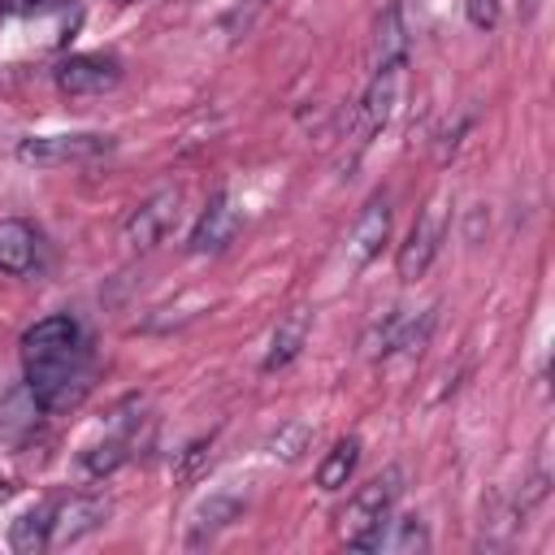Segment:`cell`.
<instances>
[{"label":"cell","mask_w":555,"mask_h":555,"mask_svg":"<svg viewBox=\"0 0 555 555\" xmlns=\"http://www.w3.org/2000/svg\"><path fill=\"white\" fill-rule=\"evenodd\" d=\"M399 490H403V473L399 468H386V473H377L373 481H364L356 494H351V503L343 507V542L347 546H356V551H377V538H382V529H386V520H390V507H395V499H399Z\"/></svg>","instance_id":"1"},{"label":"cell","mask_w":555,"mask_h":555,"mask_svg":"<svg viewBox=\"0 0 555 555\" xmlns=\"http://www.w3.org/2000/svg\"><path fill=\"white\" fill-rule=\"evenodd\" d=\"M26 386H30V399L39 412L56 416V412H69L82 403V395L91 390V369H87V356L82 360H65V364H39V369H26Z\"/></svg>","instance_id":"2"},{"label":"cell","mask_w":555,"mask_h":555,"mask_svg":"<svg viewBox=\"0 0 555 555\" xmlns=\"http://www.w3.org/2000/svg\"><path fill=\"white\" fill-rule=\"evenodd\" d=\"M82 325L65 312L35 321L22 334V369H39V364H65V360H82Z\"/></svg>","instance_id":"3"},{"label":"cell","mask_w":555,"mask_h":555,"mask_svg":"<svg viewBox=\"0 0 555 555\" xmlns=\"http://www.w3.org/2000/svg\"><path fill=\"white\" fill-rule=\"evenodd\" d=\"M442 238H447V199H442V195H434V199L421 208V217L412 221L408 238L399 243V256H395L399 278H403V282L425 278V269L434 264V256H438Z\"/></svg>","instance_id":"4"},{"label":"cell","mask_w":555,"mask_h":555,"mask_svg":"<svg viewBox=\"0 0 555 555\" xmlns=\"http://www.w3.org/2000/svg\"><path fill=\"white\" fill-rule=\"evenodd\" d=\"M178 212H182V191H178V186H160V191H152V195L126 217V225H121V243H126L130 251H152V247L173 230Z\"/></svg>","instance_id":"5"},{"label":"cell","mask_w":555,"mask_h":555,"mask_svg":"<svg viewBox=\"0 0 555 555\" xmlns=\"http://www.w3.org/2000/svg\"><path fill=\"white\" fill-rule=\"evenodd\" d=\"M52 82L65 95H104L121 82V61L108 52H74L65 61H56Z\"/></svg>","instance_id":"6"},{"label":"cell","mask_w":555,"mask_h":555,"mask_svg":"<svg viewBox=\"0 0 555 555\" xmlns=\"http://www.w3.org/2000/svg\"><path fill=\"white\" fill-rule=\"evenodd\" d=\"M108 147V134H30L17 143V160L22 165H39V169H52V165H69V160H91Z\"/></svg>","instance_id":"7"},{"label":"cell","mask_w":555,"mask_h":555,"mask_svg":"<svg viewBox=\"0 0 555 555\" xmlns=\"http://www.w3.org/2000/svg\"><path fill=\"white\" fill-rule=\"evenodd\" d=\"M113 503L100 499V494H74L65 503L52 507V546H74L82 542L87 533H95L104 520H108Z\"/></svg>","instance_id":"8"},{"label":"cell","mask_w":555,"mask_h":555,"mask_svg":"<svg viewBox=\"0 0 555 555\" xmlns=\"http://www.w3.org/2000/svg\"><path fill=\"white\" fill-rule=\"evenodd\" d=\"M238 208L230 204V195L221 191V195H212L208 199V208L199 212V221L191 225V238H186V251L191 256H212V251H225L230 243H234V234H238Z\"/></svg>","instance_id":"9"},{"label":"cell","mask_w":555,"mask_h":555,"mask_svg":"<svg viewBox=\"0 0 555 555\" xmlns=\"http://www.w3.org/2000/svg\"><path fill=\"white\" fill-rule=\"evenodd\" d=\"M390 238V199L386 195H373L364 208H360V217H356V230H351V269H364L377 251H382V243Z\"/></svg>","instance_id":"10"},{"label":"cell","mask_w":555,"mask_h":555,"mask_svg":"<svg viewBox=\"0 0 555 555\" xmlns=\"http://www.w3.org/2000/svg\"><path fill=\"white\" fill-rule=\"evenodd\" d=\"M39 260V230L22 217H4L0 221V273H30Z\"/></svg>","instance_id":"11"},{"label":"cell","mask_w":555,"mask_h":555,"mask_svg":"<svg viewBox=\"0 0 555 555\" xmlns=\"http://www.w3.org/2000/svg\"><path fill=\"white\" fill-rule=\"evenodd\" d=\"M408 61V26L399 4H386V13L373 26V48H369V69H399Z\"/></svg>","instance_id":"12"},{"label":"cell","mask_w":555,"mask_h":555,"mask_svg":"<svg viewBox=\"0 0 555 555\" xmlns=\"http://www.w3.org/2000/svg\"><path fill=\"white\" fill-rule=\"evenodd\" d=\"M308 330H312V317H308L304 308H291V312L273 325V334H269V351H264V360H260V373H278V369H286V364L304 351Z\"/></svg>","instance_id":"13"},{"label":"cell","mask_w":555,"mask_h":555,"mask_svg":"<svg viewBox=\"0 0 555 555\" xmlns=\"http://www.w3.org/2000/svg\"><path fill=\"white\" fill-rule=\"evenodd\" d=\"M126 460H130V425H117V429H108L100 442H87V447L78 451V468H82V477H91V481L113 477Z\"/></svg>","instance_id":"14"},{"label":"cell","mask_w":555,"mask_h":555,"mask_svg":"<svg viewBox=\"0 0 555 555\" xmlns=\"http://www.w3.org/2000/svg\"><path fill=\"white\" fill-rule=\"evenodd\" d=\"M238 512H243V499H234V494H208V499L195 507V516H191L186 546H191V551L208 546L225 525H234V520H238Z\"/></svg>","instance_id":"15"},{"label":"cell","mask_w":555,"mask_h":555,"mask_svg":"<svg viewBox=\"0 0 555 555\" xmlns=\"http://www.w3.org/2000/svg\"><path fill=\"white\" fill-rule=\"evenodd\" d=\"M399 82H403V65L399 69H377L369 78V91L360 100V121H364V134L382 130L395 113V100H399Z\"/></svg>","instance_id":"16"},{"label":"cell","mask_w":555,"mask_h":555,"mask_svg":"<svg viewBox=\"0 0 555 555\" xmlns=\"http://www.w3.org/2000/svg\"><path fill=\"white\" fill-rule=\"evenodd\" d=\"M356 464H360V438H356V434H347V438H338V442L325 451V460L317 464V486H321L325 494L343 490V486L351 481Z\"/></svg>","instance_id":"17"},{"label":"cell","mask_w":555,"mask_h":555,"mask_svg":"<svg viewBox=\"0 0 555 555\" xmlns=\"http://www.w3.org/2000/svg\"><path fill=\"white\" fill-rule=\"evenodd\" d=\"M9 546L17 555H39V551H52V507H30L13 520L9 529Z\"/></svg>","instance_id":"18"},{"label":"cell","mask_w":555,"mask_h":555,"mask_svg":"<svg viewBox=\"0 0 555 555\" xmlns=\"http://www.w3.org/2000/svg\"><path fill=\"white\" fill-rule=\"evenodd\" d=\"M377 551H399V555H421L429 551V529L421 525V516H403V520H386Z\"/></svg>","instance_id":"19"},{"label":"cell","mask_w":555,"mask_h":555,"mask_svg":"<svg viewBox=\"0 0 555 555\" xmlns=\"http://www.w3.org/2000/svg\"><path fill=\"white\" fill-rule=\"evenodd\" d=\"M308 447H312V425H308V421H286V425H278V434L269 438V455H278L282 464L304 460Z\"/></svg>","instance_id":"20"},{"label":"cell","mask_w":555,"mask_h":555,"mask_svg":"<svg viewBox=\"0 0 555 555\" xmlns=\"http://www.w3.org/2000/svg\"><path fill=\"white\" fill-rule=\"evenodd\" d=\"M208 447H212V438H199V442H191V447L182 451V460H178V481H195V477H199V468H204V460H208Z\"/></svg>","instance_id":"21"},{"label":"cell","mask_w":555,"mask_h":555,"mask_svg":"<svg viewBox=\"0 0 555 555\" xmlns=\"http://www.w3.org/2000/svg\"><path fill=\"white\" fill-rule=\"evenodd\" d=\"M65 0H0V13L4 17H35V13H52Z\"/></svg>","instance_id":"22"},{"label":"cell","mask_w":555,"mask_h":555,"mask_svg":"<svg viewBox=\"0 0 555 555\" xmlns=\"http://www.w3.org/2000/svg\"><path fill=\"white\" fill-rule=\"evenodd\" d=\"M464 13L477 30H490L499 22V0H464Z\"/></svg>","instance_id":"23"},{"label":"cell","mask_w":555,"mask_h":555,"mask_svg":"<svg viewBox=\"0 0 555 555\" xmlns=\"http://www.w3.org/2000/svg\"><path fill=\"white\" fill-rule=\"evenodd\" d=\"M533 13H538V0H525V9H520V17H525V22H529V17H533Z\"/></svg>","instance_id":"24"},{"label":"cell","mask_w":555,"mask_h":555,"mask_svg":"<svg viewBox=\"0 0 555 555\" xmlns=\"http://www.w3.org/2000/svg\"><path fill=\"white\" fill-rule=\"evenodd\" d=\"M121 4H126V0H121Z\"/></svg>","instance_id":"25"}]
</instances>
